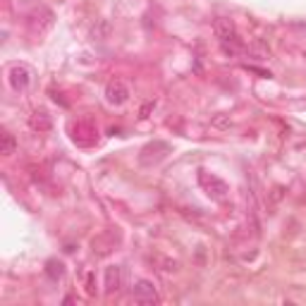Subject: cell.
I'll use <instances>...</instances> for the list:
<instances>
[{
    "instance_id": "obj_1",
    "label": "cell",
    "mask_w": 306,
    "mask_h": 306,
    "mask_svg": "<svg viewBox=\"0 0 306 306\" xmlns=\"http://www.w3.org/2000/svg\"><path fill=\"white\" fill-rule=\"evenodd\" d=\"M199 182H201V187L206 189V194L211 196V199H216V201H225V196H227V184H225L220 177H216V175H208V173H199Z\"/></svg>"
},
{
    "instance_id": "obj_2",
    "label": "cell",
    "mask_w": 306,
    "mask_h": 306,
    "mask_svg": "<svg viewBox=\"0 0 306 306\" xmlns=\"http://www.w3.org/2000/svg\"><path fill=\"white\" fill-rule=\"evenodd\" d=\"M105 101L110 105H125L129 101V89L125 82H110L105 86Z\"/></svg>"
},
{
    "instance_id": "obj_3",
    "label": "cell",
    "mask_w": 306,
    "mask_h": 306,
    "mask_svg": "<svg viewBox=\"0 0 306 306\" xmlns=\"http://www.w3.org/2000/svg\"><path fill=\"white\" fill-rule=\"evenodd\" d=\"M134 299L139 304H156L158 301V294H156V285L151 280H139L134 285Z\"/></svg>"
},
{
    "instance_id": "obj_4",
    "label": "cell",
    "mask_w": 306,
    "mask_h": 306,
    "mask_svg": "<svg viewBox=\"0 0 306 306\" xmlns=\"http://www.w3.org/2000/svg\"><path fill=\"white\" fill-rule=\"evenodd\" d=\"M29 84H31V70L24 65H14L10 70V86L14 91H24Z\"/></svg>"
},
{
    "instance_id": "obj_5",
    "label": "cell",
    "mask_w": 306,
    "mask_h": 306,
    "mask_svg": "<svg viewBox=\"0 0 306 306\" xmlns=\"http://www.w3.org/2000/svg\"><path fill=\"white\" fill-rule=\"evenodd\" d=\"M122 285V271L120 265H108L105 268V292L108 294H115Z\"/></svg>"
},
{
    "instance_id": "obj_6",
    "label": "cell",
    "mask_w": 306,
    "mask_h": 306,
    "mask_svg": "<svg viewBox=\"0 0 306 306\" xmlns=\"http://www.w3.org/2000/svg\"><path fill=\"white\" fill-rule=\"evenodd\" d=\"M213 31H216V36L220 41H227V39L237 36L235 24H232V20H227V17H218V20L213 22Z\"/></svg>"
},
{
    "instance_id": "obj_7",
    "label": "cell",
    "mask_w": 306,
    "mask_h": 306,
    "mask_svg": "<svg viewBox=\"0 0 306 306\" xmlns=\"http://www.w3.org/2000/svg\"><path fill=\"white\" fill-rule=\"evenodd\" d=\"M14 151H17V139H14V134L3 132V137H0V153H5V156H12Z\"/></svg>"
},
{
    "instance_id": "obj_8",
    "label": "cell",
    "mask_w": 306,
    "mask_h": 306,
    "mask_svg": "<svg viewBox=\"0 0 306 306\" xmlns=\"http://www.w3.org/2000/svg\"><path fill=\"white\" fill-rule=\"evenodd\" d=\"M31 127L39 129V132H48V129H50V118L43 110H36L34 118H31Z\"/></svg>"
},
{
    "instance_id": "obj_9",
    "label": "cell",
    "mask_w": 306,
    "mask_h": 306,
    "mask_svg": "<svg viewBox=\"0 0 306 306\" xmlns=\"http://www.w3.org/2000/svg\"><path fill=\"white\" fill-rule=\"evenodd\" d=\"M46 275H48L50 280H60L65 275V265L60 263V261H55V258H53V261H48V263H46Z\"/></svg>"
},
{
    "instance_id": "obj_10",
    "label": "cell",
    "mask_w": 306,
    "mask_h": 306,
    "mask_svg": "<svg viewBox=\"0 0 306 306\" xmlns=\"http://www.w3.org/2000/svg\"><path fill=\"white\" fill-rule=\"evenodd\" d=\"M108 36H110V22L101 20L96 27H93V39H101V41H103V39H108Z\"/></svg>"
},
{
    "instance_id": "obj_11",
    "label": "cell",
    "mask_w": 306,
    "mask_h": 306,
    "mask_svg": "<svg viewBox=\"0 0 306 306\" xmlns=\"http://www.w3.org/2000/svg\"><path fill=\"white\" fill-rule=\"evenodd\" d=\"M153 108H156V103H153V101H148V103H144V105H141V110H139V118H141V120H146L148 115H151V112H153Z\"/></svg>"
},
{
    "instance_id": "obj_12",
    "label": "cell",
    "mask_w": 306,
    "mask_h": 306,
    "mask_svg": "<svg viewBox=\"0 0 306 306\" xmlns=\"http://www.w3.org/2000/svg\"><path fill=\"white\" fill-rule=\"evenodd\" d=\"M86 292L96 294V287H93V273H89V275H86Z\"/></svg>"
},
{
    "instance_id": "obj_13",
    "label": "cell",
    "mask_w": 306,
    "mask_h": 306,
    "mask_svg": "<svg viewBox=\"0 0 306 306\" xmlns=\"http://www.w3.org/2000/svg\"><path fill=\"white\" fill-rule=\"evenodd\" d=\"M216 127H230V120L223 118V115H218V118H216Z\"/></svg>"
}]
</instances>
